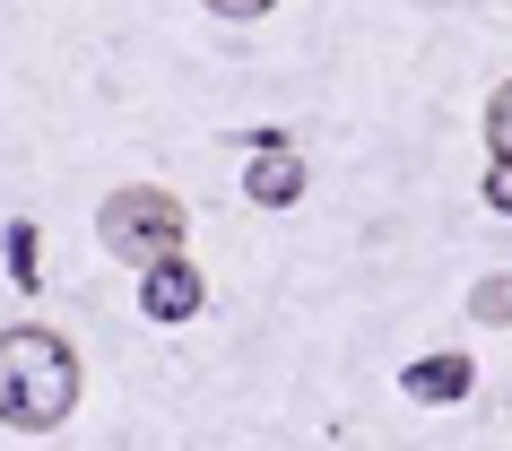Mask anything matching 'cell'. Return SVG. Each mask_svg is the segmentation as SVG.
Listing matches in <instances>:
<instances>
[{
  "label": "cell",
  "mask_w": 512,
  "mask_h": 451,
  "mask_svg": "<svg viewBox=\"0 0 512 451\" xmlns=\"http://www.w3.org/2000/svg\"><path fill=\"white\" fill-rule=\"evenodd\" d=\"M469 313H478V321H495V330L512 321V278H504V269H495V278H478V295H469Z\"/></svg>",
  "instance_id": "cell-6"
},
{
  "label": "cell",
  "mask_w": 512,
  "mask_h": 451,
  "mask_svg": "<svg viewBox=\"0 0 512 451\" xmlns=\"http://www.w3.org/2000/svg\"><path fill=\"white\" fill-rule=\"evenodd\" d=\"M70 408H79V347L61 330H44V321L0 330V425L53 434Z\"/></svg>",
  "instance_id": "cell-1"
},
{
  "label": "cell",
  "mask_w": 512,
  "mask_h": 451,
  "mask_svg": "<svg viewBox=\"0 0 512 451\" xmlns=\"http://www.w3.org/2000/svg\"><path fill=\"white\" fill-rule=\"evenodd\" d=\"M243 191H252V209H296V200H304V157L261 148V157L243 165Z\"/></svg>",
  "instance_id": "cell-4"
},
{
  "label": "cell",
  "mask_w": 512,
  "mask_h": 451,
  "mask_svg": "<svg viewBox=\"0 0 512 451\" xmlns=\"http://www.w3.org/2000/svg\"><path fill=\"white\" fill-rule=\"evenodd\" d=\"M200 304H209V287H200V269H191V261L139 269V313H148V321H191Z\"/></svg>",
  "instance_id": "cell-3"
},
{
  "label": "cell",
  "mask_w": 512,
  "mask_h": 451,
  "mask_svg": "<svg viewBox=\"0 0 512 451\" xmlns=\"http://www.w3.org/2000/svg\"><path fill=\"white\" fill-rule=\"evenodd\" d=\"M0 235H9V269H18V287H35V226H27V217H0Z\"/></svg>",
  "instance_id": "cell-8"
},
{
  "label": "cell",
  "mask_w": 512,
  "mask_h": 451,
  "mask_svg": "<svg viewBox=\"0 0 512 451\" xmlns=\"http://www.w3.org/2000/svg\"><path fill=\"white\" fill-rule=\"evenodd\" d=\"M200 9H217V18H270L278 0H200Z\"/></svg>",
  "instance_id": "cell-10"
},
{
  "label": "cell",
  "mask_w": 512,
  "mask_h": 451,
  "mask_svg": "<svg viewBox=\"0 0 512 451\" xmlns=\"http://www.w3.org/2000/svg\"><path fill=\"white\" fill-rule=\"evenodd\" d=\"M469 382H478V373L460 365V356H417V365L400 373V391H408V399H426V408H452V399H469Z\"/></svg>",
  "instance_id": "cell-5"
},
{
  "label": "cell",
  "mask_w": 512,
  "mask_h": 451,
  "mask_svg": "<svg viewBox=\"0 0 512 451\" xmlns=\"http://www.w3.org/2000/svg\"><path fill=\"white\" fill-rule=\"evenodd\" d=\"M486 148H495V157L512 165V79L495 87V96H486Z\"/></svg>",
  "instance_id": "cell-7"
},
{
  "label": "cell",
  "mask_w": 512,
  "mask_h": 451,
  "mask_svg": "<svg viewBox=\"0 0 512 451\" xmlns=\"http://www.w3.org/2000/svg\"><path fill=\"white\" fill-rule=\"evenodd\" d=\"M183 200L157 183H131V191H113L105 209H96V235H105L113 261H131V269H157V261H183Z\"/></svg>",
  "instance_id": "cell-2"
},
{
  "label": "cell",
  "mask_w": 512,
  "mask_h": 451,
  "mask_svg": "<svg viewBox=\"0 0 512 451\" xmlns=\"http://www.w3.org/2000/svg\"><path fill=\"white\" fill-rule=\"evenodd\" d=\"M486 209H504V217H512V165H504V157L486 165Z\"/></svg>",
  "instance_id": "cell-9"
}]
</instances>
